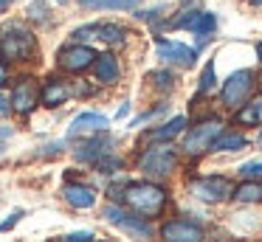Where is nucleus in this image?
<instances>
[{"label": "nucleus", "instance_id": "43", "mask_svg": "<svg viewBox=\"0 0 262 242\" xmlns=\"http://www.w3.org/2000/svg\"><path fill=\"white\" fill-rule=\"evenodd\" d=\"M251 6H256V9H262V0H248Z\"/></svg>", "mask_w": 262, "mask_h": 242}, {"label": "nucleus", "instance_id": "44", "mask_svg": "<svg viewBox=\"0 0 262 242\" xmlns=\"http://www.w3.org/2000/svg\"><path fill=\"white\" fill-rule=\"evenodd\" d=\"M3 149H6V146H3V144H0V158H3Z\"/></svg>", "mask_w": 262, "mask_h": 242}, {"label": "nucleus", "instance_id": "14", "mask_svg": "<svg viewBox=\"0 0 262 242\" xmlns=\"http://www.w3.org/2000/svg\"><path fill=\"white\" fill-rule=\"evenodd\" d=\"M189 127V118L183 116H172L169 121L164 124H155V127H147L141 133V138H138V146H147V144H172V141H178L183 133H186Z\"/></svg>", "mask_w": 262, "mask_h": 242}, {"label": "nucleus", "instance_id": "34", "mask_svg": "<svg viewBox=\"0 0 262 242\" xmlns=\"http://www.w3.org/2000/svg\"><path fill=\"white\" fill-rule=\"evenodd\" d=\"M0 116H3V118L12 116V101H9V93L3 87H0Z\"/></svg>", "mask_w": 262, "mask_h": 242}, {"label": "nucleus", "instance_id": "17", "mask_svg": "<svg viewBox=\"0 0 262 242\" xmlns=\"http://www.w3.org/2000/svg\"><path fill=\"white\" fill-rule=\"evenodd\" d=\"M110 127V118L104 113H96V110H85L71 121L65 138L68 141H76V138H85V135H93V133H102V129Z\"/></svg>", "mask_w": 262, "mask_h": 242}, {"label": "nucleus", "instance_id": "28", "mask_svg": "<svg viewBox=\"0 0 262 242\" xmlns=\"http://www.w3.org/2000/svg\"><path fill=\"white\" fill-rule=\"evenodd\" d=\"M166 110H169V104H166V101H161L158 107H149V110H144L141 116H136L130 121V127H144V124H149V121H158L161 116H166Z\"/></svg>", "mask_w": 262, "mask_h": 242}, {"label": "nucleus", "instance_id": "37", "mask_svg": "<svg viewBox=\"0 0 262 242\" xmlns=\"http://www.w3.org/2000/svg\"><path fill=\"white\" fill-rule=\"evenodd\" d=\"M127 113H130V101H124V104L119 107V113H116V116H119V118H124Z\"/></svg>", "mask_w": 262, "mask_h": 242}, {"label": "nucleus", "instance_id": "45", "mask_svg": "<svg viewBox=\"0 0 262 242\" xmlns=\"http://www.w3.org/2000/svg\"><path fill=\"white\" fill-rule=\"evenodd\" d=\"M57 3H65V0H57Z\"/></svg>", "mask_w": 262, "mask_h": 242}, {"label": "nucleus", "instance_id": "18", "mask_svg": "<svg viewBox=\"0 0 262 242\" xmlns=\"http://www.w3.org/2000/svg\"><path fill=\"white\" fill-rule=\"evenodd\" d=\"M62 200L74 208H93L96 206V189L82 180H68L62 186Z\"/></svg>", "mask_w": 262, "mask_h": 242}, {"label": "nucleus", "instance_id": "9", "mask_svg": "<svg viewBox=\"0 0 262 242\" xmlns=\"http://www.w3.org/2000/svg\"><path fill=\"white\" fill-rule=\"evenodd\" d=\"M71 37L76 39V42H88V39H99V42L110 45V48H121V45H127V39H130V28L121 26V23H88V26H79Z\"/></svg>", "mask_w": 262, "mask_h": 242}, {"label": "nucleus", "instance_id": "24", "mask_svg": "<svg viewBox=\"0 0 262 242\" xmlns=\"http://www.w3.org/2000/svg\"><path fill=\"white\" fill-rule=\"evenodd\" d=\"M189 31L198 37V34H209V37H214V31H217V14L214 11H206V9H200V14L194 17V23H192V28Z\"/></svg>", "mask_w": 262, "mask_h": 242}, {"label": "nucleus", "instance_id": "22", "mask_svg": "<svg viewBox=\"0 0 262 242\" xmlns=\"http://www.w3.org/2000/svg\"><path fill=\"white\" fill-rule=\"evenodd\" d=\"M141 0H79L85 11H136Z\"/></svg>", "mask_w": 262, "mask_h": 242}, {"label": "nucleus", "instance_id": "40", "mask_svg": "<svg viewBox=\"0 0 262 242\" xmlns=\"http://www.w3.org/2000/svg\"><path fill=\"white\" fill-rule=\"evenodd\" d=\"M14 129L12 127H0V138H9V135H12Z\"/></svg>", "mask_w": 262, "mask_h": 242}, {"label": "nucleus", "instance_id": "27", "mask_svg": "<svg viewBox=\"0 0 262 242\" xmlns=\"http://www.w3.org/2000/svg\"><path fill=\"white\" fill-rule=\"evenodd\" d=\"M93 169H96L99 174H119L121 169H124V161H121L116 152H107L104 158H99V161L93 163Z\"/></svg>", "mask_w": 262, "mask_h": 242}, {"label": "nucleus", "instance_id": "35", "mask_svg": "<svg viewBox=\"0 0 262 242\" xmlns=\"http://www.w3.org/2000/svg\"><path fill=\"white\" fill-rule=\"evenodd\" d=\"M211 39H214V37H209V34H198V37H194V45H192V48L198 51V54H203V51L211 45Z\"/></svg>", "mask_w": 262, "mask_h": 242}, {"label": "nucleus", "instance_id": "8", "mask_svg": "<svg viewBox=\"0 0 262 242\" xmlns=\"http://www.w3.org/2000/svg\"><path fill=\"white\" fill-rule=\"evenodd\" d=\"M99 51L88 42H65L62 48L57 51V71L65 73V76H82L85 71H91L93 59H96Z\"/></svg>", "mask_w": 262, "mask_h": 242}, {"label": "nucleus", "instance_id": "15", "mask_svg": "<svg viewBox=\"0 0 262 242\" xmlns=\"http://www.w3.org/2000/svg\"><path fill=\"white\" fill-rule=\"evenodd\" d=\"M91 73L99 87H116L121 82V73L124 71H121V59L116 56V51L107 48V51H99L96 54V59L91 65Z\"/></svg>", "mask_w": 262, "mask_h": 242}, {"label": "nucleus", "instance_id": "36", "mask_svg": "<svg viewBox=\"0 0 262 242\" xmlns=\"http://www.w3.org/2000/svg\"><path fill=\"white\" fill-rule=\"evenodd\" d=\"M6 82H9V65L0 59V87H6Z\"/></svg>", "mask_w": 262, "mask_h": 242}, {"label": "nucleus", "instance_id": "1", "mask_svg": "<svg viewBox=\"0 0 262 242\" xmlns=\"http://www.w3.org/2000/svg\"><path fill=\"white\" fill-rule=\"evenodd\" d=\"M119 203L130 211L141 214L147 219H155L164 214V208L169 206V191L158 183V180H121L119 189Z\"/></svg>", "mask_w": 262, "mask_h": 242}, {"label": "nucleus", "instance_id": "23", "mask_svg": "<svg viewBox=\"0 0 262 242\" xmlns=\"http://www.w3.org/2000/svg\"><path fill=\"white\" fill-rule=\"evenodd\" d=\"M231 200L245 203V206H254V203H262V183H259V180H243L239 186H234Z\"/></svg>", "mask_w": 262, "mask_h": 242}, {"label": "nucleus", "instance_id": "10", "mask_svg": "<svg viewBox=\"0 0 262 242\" xmlns=\"http://www.w3.org/2000/svg\"><path fill=\"white\" fill-rule=\"evenodd\" d=\"M155 56L161 59V65L166 68H178V71H192L198 65V51L186 42L178 39H166V37H155Z\"/></svg>", "mask_w": 262, "mask_h": 242}, {"label": "nucleus", "instance_id": "11", "mask_svg": "<svg viewBox=\"0 0 262 242\" xmlns=\"http://www.w3.org/2000/svg\"><path fill=\"white\" fill-rule=\"evenodd\" d=\"M9 101H12V113H17L20 118H29L40 107V82L34 76H20L9 90Z\"/></svg>", "mask_w": 262, "mask_h": 242}, {"label": "nucleus", "instance_id": "16", "mask_svg": "<svg viewBox=\"0 0 262 242\" xmlns=\"http://www.w3.org/2000/svg\"><path fill=\"white\" fill-rule=\"evenodd\" d=\"M68 99H74V84H71V79H65V73L40 82V107L54 110V107H62Z\"/></svg>", "mask_w": 262, "mask_h": 242}, {"label": "nucleus", "instance_id": "31", "mask_svg": "<svg viewBox=\"0 0 262 242\" xmlns=\"http://www.w3.org/2000/svg\"><path fill=\"white\" fill-rule=\"evenodd\" d=\"M71 84H74V99H91V96H96V87H93L96 82L88 84L85 79H74Z\"/></svg>", "mask_w": 262, "mask_h": 242}, {"label": "nucleus", "instance_id": "21", "mask_svg": "<svg viewBox=\"0 0 262 242\" xmlns=\"http://www.w3.org/2000/svg\"><path fill=\"white\" fill-rule=\"evenodd\" d=\"M147 82H149V87L155 90V93H161V96H169L172 90L178 87V73L172 71V68H158V71H149L147 73Z\"/></svg>", "mask_w": 262, "mask_h": 242}, {"label": "nucleus", "instance_id": "4", "mask_svg": "<svg viewBox=\"0 0 262 242\" xmlns=\"http://www.w3.org/2000/svg\"><path fill=\"white\" fill-rule=\"evenodd\" d=\"M228 124L223 121L220 116H203L198 118L194 124H189L186 133H183V144H181V155L192 158V161H198V158L209 155L211 152V144H214V138L226 129Z\"/></svg>", "mask_w": 262, "mask_h": 242}, {"label": "nucleus", "instance_id": "26", "mask_svg": "<svg viewBox=\"0 0 262 242\" xmlns=\"http://www.w3.org/2000/svg\"><path fill=\"white\" fill-rule=\"evenodd\" d=\"M26 20L29 23H51V6L46 3V0H31L29 9H26Z\"/></svg>", "mask_w": 262, "mask_h": 242}, {"label": "nucleus", "instance_id": "19", "mask_svg": "<svg viewBox=\"0 0 262 242\" xmlns=\"http://www.w3.org/2000/svg\"><path fill=\"white\" fill-rule=\"evenodd\" d=\"M234 124L237 127H259L262 124V90H254L243 107L234 110Z\"/></svg>", "mask_w": 262, "mask_h": 242}, {"label": "nucleus", "instance_id": "6", "mask_svg": "<svg viewBox=\"0 0 262 242\" xmlns=\"http://www.w3.org/2000/svg\"><path fill=\"white\" fill-rule=\"evenodd\" d=\"M102 217L107 219L113 228H119V231H124L127 236H133L136 242H149L155 236L152 223H149L147 217H141V214L124 208L121 203H107V206H104V211H102Z\"/></svg>", "mask_w": 262, "mask_h": 242}, {"label": "nucleus", "instance_id": "3", "mask_svg": "<svg viewBox=\"0 0 262 242\" xmlns=\"http://www.w3.org/2000/svg\"><path fill=\"white\" fill-rule=\"evenodd\" d=\"M178 166H181V149H175L172 144H147L136 155V169L144 178L158 180V183L172 178Z\"/></svg>", "mask_w": 262, "mask_h": 242}, {"label": "nucleus", "instance_id": "7", "mask_svg": "<svg viewBox=\"0 0 262 242\" xmlns=\"http://www.w3.org/2000/svg\"><path fill=\"white\" fill-rule=\"evenodd\" d=\"M231 191L234 183L226 174H198L189 180V194L206 206H220V203L231 200Z\"/></svg>", "mask_w": 262, "mask_h": 242}, {"label": "nucleus", "instance_id": "13", "mask_svg": "<svg viewBox=\"0 0 262 242\" xmlns=\"http://www.w3.org/2000/svg\"><path fill=\"white\" fill-rule=\"evenodd\" d=\"M161 242H206V228L194 219L172 217L158 228Z\"/></svg>", "mask_w": 262, "mask_h": 242}, {"label": "nucleus", "instance_id": "25", "mask_svg": "<svg viewBox=\"0 0 262 242\" xmlns=\"http://www.w3.org/2000/svg\"><path fill=\"white\" fill-rule=\"evenodd\" d=\"M214 90H217V71H214V59H209L198 79V96H209Z\"/></svg>", "mask_w": 262, "mask_h": 242}, {"label": "nucleus", "instance_id": "2", "mask_svg": "<svg viewBox=\"0 0 262 242\" xmlns=\"http://www.w3.org/2000/svg\"><path fill=\"white\" fill-rule=\"evenodd\" d=\"M0 59L6 65H29L37 59V34L23 20L0 23Z\"/></svg>", "mask_w": 262, "mask_h": 242}, {"label": "nucleus", "instance_id": "39", "mask_svg": "<svg viewBox=\"0 0 262 242\" xmlns=\"http://www.w3.org/2000/svg\"><path fill=\"white\" fill-rule=\"evenodd\" d=\"M254 51H256V59H259V65H262V39L254 45Z\"/></svg>", "mask_w": 262, "mask_h": 242}, {"label": "nucleus", "instance_id": "33", "mask_svg": "<svg viewBox=\"0 0 262 242\" xmlns=\"http://www.w3.org/2000/svg\"><path fill=\"white\" fill-rule=\"evenodd\" d=\"M62 242H93V234L91 231H76V234L62 236Z\"/></svg>", "mask_w": 262, "mask_h": 242}, {"label": "nucleus", "instance_id": "38", "mask_svg": "<svg viewBox=\"0 0 262 242\" xmlns=\"http://www.w3.org/2000/svg\"><path fill=\"white\" fill-rule=\"evenodd\" d=\"M12 3L14 0H0V14H6V11L12 9Z\"/></svg>", "mask_w": 262, "mask_h": 242}, {"label": "nucleus", "instance_id": "12", "mask_svg": "<svg viewBox=\"0 0 262 242\" xmlns=\"http://www.w3.org/2000/svg\"><path fill=\"white\" fill-rule=\"evenodd\" d=\"M113 144H116V138L107 133V129H102V133H93V135L79 138L74 144V149H71V155H74L76 163H88V166H93L99 158H104L107 152H113Z\"/></svg>", "mask_w": 262, "mask_h": 242}, {"label": "nucleus", "instance_id": "41", "mask_svg": "<svg viewBox=\"0 0 262 242\" xmlns=\"http://www.w3.org/2000/svg\"><path fill=\"white\" fill-rule=\"evenodd\" d=\"M200 0H181V6H198Z\"/></svg>", "mask_w": 262, "mask_h": 242}, {"label": "nucleus", "instance_id": "29", "mask_svg": "<svg viewBox=\"0 0 262 242\" xmlns=\"http://www.w3.org/2000/svg\"><path fill=\"white\" fill-rule=\"evenodd\" d=\"M164 11H166V6H152V9H136V20L155 26V23L164 20Z\"/></svg>", "mask_w": 262, "mask_h": 242}, {"label": "nucleus", "instance_id": "5", "mask_svg": "<svg viewBox=\"0 0 262 242\" xmlns=\"http://www.w3.org/2000/svg\"><path fill=\"white\" fill-rule=\"evenodd\" d=\"M256 84H259V76H256L251 68H239V71L228 73L226 82L220 84V90H217V99H220V107L223 110H237V107H243L245 101L254 96Z\"/></svg>", "mask_w": 262, "mask_h": 242}, {"label": "nucleus", "instance_id": "30", "mask_svg": "<svg viewBox=\"0 0 262 242\" xmlns=\"http://www.w3.org/2000/svg\"><path fill=\"white\" fill-rule=\"evenodd\" d=\"M237 174L243 180H259L262 183V161H248V163H243V166L237 169Z\"/></svg>", "mask_w": 262, "mask_h": 242}, {"label": "nucleus", "instance_id": "20", "mask_svg": "<svg viewBox=\"0 0 262 242\" xmlns=\"http://www.w3.org/2000/svg\"><path fill=\"white\" fill-rule=\"evenodd\" d=\"M248 146H251V141H248V135H245L243 129H228L226 127L214 138L211 152H243V149H248Z\"/></svg>", "mask_w": 262, "mask_h": 242}, {"label": "nucleus", "instance_id": "42", "mask_svg": "<svg viewBox=\"0 0 262 242\" xmlns=\"http://www.w3.org/2000/svg\"><path fill=\"white\" fill-rule=\"evenodd\" d=\"M256 144L262 146V124H259V133H256Z\"/></svg>", "mask_w": 262, "mask_h": 242}, {"label": "nucleus", "instance_id": "32", "mask_svg": "<svg viewBox=\"0 0 262 242\" xmlns=\"http://www.w3.org/2000/svg\"><path fill=\"white\" fill-rule=\"evenodd\" d=\"M23 217H26V211H23V208H17V211H12L6 219H3V223H0V234H3V231H9V228H14V225H17Z\"/></svg>", "mask_w": 262, "mask_h": 242}]
</instances>
